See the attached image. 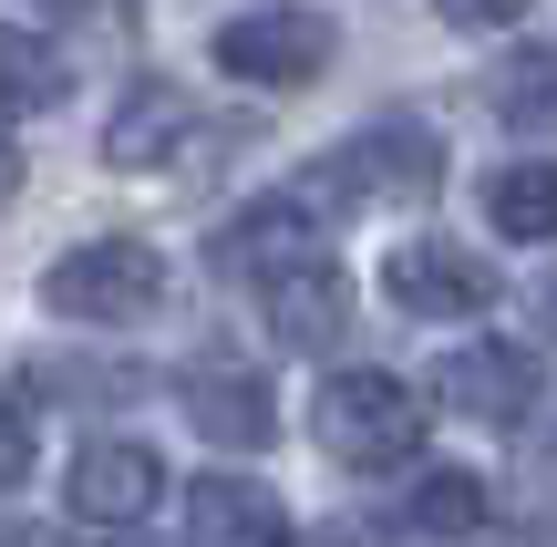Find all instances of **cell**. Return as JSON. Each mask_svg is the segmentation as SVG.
<instances>
[{
    "label": "cell",
    "instance_id": "obj_6",
    "mask_svg": "<svg viewBox=\"0 0 557 547\" xmlns=\"http://www.w3.org/2000/svg\"><path fill=\"white\" fill-rule=\"evenodd\" d=\"M62 496H73L83 527H135V517L165 496V465H156V445H135V434H94V445L73 455V475H62Z\"/></svg>",
    "mask_w": 557,
    "mask_h": 547
},
{
    "label": "cell",
    "instance_id": "obj_14",
    "mask_svg": "<svg viewBox=\"0 0 557 547\" xmlns=\"http://www.w3.org/2000/svg\"><path fill=\"white\" fill-rule=\"evenodd\" d=\"M485 217H496V238H557V156H517L485 176Z\"/></svg>",
    "mask_w": 557,
    "mask_h": 547
},
{
    "label": "cell",
    "instance_id": "obj_24",
    "mask_svg": "<svg viewBox=\"0 0 557 547\" xmlns=\"http://www.w3.org/2000/svg\"><path fill=\"white\" fill-rule=\"evenodd\" d=\"M94 547H145V537H124V527H103V537H94Z\"/></svg>",
    "mask_w": 557,
    "mask_h": 547
},
{
    "label": "cell",
    "instance_id": "obj_17",
    "mask_svg": "<svg viewBox=\"0 0 557 547\" xmlns=\"http://www.w3.org/2000/svg\"><path fill=\"white\" fill-rule=\"evenodd\" d=\"M21 475H32V403L0 393V486H21Z\"/></svg>",
    "mask_w": 557,
    "mask_h": 547
},
{
    "label": "cell",
    "instance_id": "obj_2",
    "mask_svg": "<svg viewBox=\"0 0 557 547\" xmlns=\"http://www.w3.org/2000/svg\"><path fill=\"white\" fill-rule=\"evenodd\" d=\"M41 300L62 321H83V331H135V321L165 310V259L145 238H83V248H62L41 269Z\"/></svg>",
    "mask_w": 557,
    "mask_h": 547
},
{
    "label": "cell",
    "instance_id": "obj_13",
    "mask_svg": "<svg viewBox=\"0 0 557 547\" xmlns=\"http://www.w3.org/2000/svg\"><path fill=\"white\" fill-rule=\"evenodd\" d=\"M62 94H73V62L32 21H0V114H52Z\"/></svg>",
    "mask_w": 557,
    "mask_h": 547
},
{
    "label": "cell",
    "instance_id": "obj_12",
    "mask_svg": "<svg viewBox=\"0 0 557 547\" xmlns=\"http://www.w3.org/2000/svg\"><path fill=\"white\" fill-rule=\"evenodd\" d=\"M269 331H278L289 351H331L341 331H351V279H341L331 259L278 269V279H269Z\"/></svg>",
    "mask_w": 557,
    "mask_h": 547
},
{
    "label": "cell",
    "instance_id": "obj_10",
    "mask_svg": "<svg viewBox=\"0 0 557 547\" xmlns=\"http://www.w3.org/2000/svg\"><path fill=\"white\" fill-rule=\"evenodd\" d=\"M186 537L197 547H289V507H278L259 475H197Z\"/></svg>",
    "mask_w": 557,
    "mask_h": 547
},
{
    "label": "cell",
    "instance_id": "obj_4",
    "mask_svg": "<svg viewBox=\"0 0 557 547\" xmlns=\"http://www.w3.org/2000/svg\"><path fill=\"white\" fill-rule=\"evenodd\" d=\"M382 300L413 310V321H475V310H496V269L455 238H413L382 259Z\"/></svg>",
    "mask_w": 557,
    "mask_h": 547
},
{
    "label": "cell",
    "instance_id": "obj_11",
    "mask_svg": "<svg viewBox=\"0 0 557 547\" xmlns=\"http://www.w3.org/2000/svg\"><path fill=\"white\" fill-rule=\"evenodd\" d=\"M197 103L176 94V83H135V94L114 103V124H103V165H176L186 145H197Z\"/></svg>",
    "mask_w": 557,
    "mask_h": 547
},
{
    "label": "cell",
    "instance_id": "obj_3",
    "mask_svg": "<svg viewBox=\"0 0 557 547\" xmlns=\"http://www.w3.org/2000/svg\"><path fill=\"white\" fill-rule=\"evenodd\" d=\"M310 434L331 465H403L423 445V393L403 372H331L310 403Z\"/></svg>",
    "mask_w": 557,
    "mask_h": 547
},
{
    "label": "cell",
    "instance_id": "obj_20",
    "mask_svg": "<svg viewBox=\"0 0 557 547\" xmlns=\"http://www.w3.org/2000/svg\"><path fill=\"white\" fill-rule=\"evenodd\" d=\"M310 547H382V537H372V527H320Z\"/></svg>",
    "mask_w": 557,
    "mask_h": 547
},
{
    "label": "cell",
    "instance_id": "obj_1",
    "mask_svg": "<svg viewBox=\"0 0 557 547\" xmlns=\"http://www.w3.org/2000/svg\"><path fill=\"white\" fill-rule=\"evenodd\" d=\"M444 186V135L423 114H382L361 124L351 145H331V156L299 176V197L310 207H423Z\"/></svg>",
    "mask_w": 557,
    "mask_h": 547
},
{
    "label": "cell",
    "instance_id": "obj_8",
    "mask_svg": "<svg viewBox=\"0 0 557 547\" xmlns=\"http://www.w3.org/2000/svg\"><path fill=\"white\" fill-rule=\"evenodd\" d=\"M207 259L227 269V279H278V269H299V259H320V207L299 197H259V207H238V217L218 227V248H207Z\"/></svg>",
    "mask_w": 557,
    "mask_h": 547
},
{
    "label": "cell",
    "instance_id": "obj_21",
    "mask_svg": "<svg viewBox=\"0 0 557 547\" xmlns=\"http://www.w3.org/2000/svg\"><path fill=\"white\" fill-rule=\"evenodd\" d=\"M21 197V156H11V135H0V207Z\"/></svg>",
    "mask_w": 557,
    "mask_h": 547
},
{
    "label": "cell",
    "instance_id": "obj_15",
    "mask_svg": "<svg viewBox=\"0 0 557 547\" xmlns=\"http://www.w3.org/2000/svg\"><path fill=\"white\" fill-rule=\"evenodd\" d=\"M496 114L517 135H557V52H517L496 73Z\"/></svg>",
    "mask_w": 557,
    "mask_h": 547
},
{
    "label": "cell",
    "instance_id": "obj_5",
    "mask_svg": "<svg viewBox=\"0 0 557 547\" xmlns=\"http://www.w3.org/2000/svg\"><path fill=\"white\" fill-rule=\"evenodd\" d=\"M218 73H238V83H320L331 73V21L320 11H238V21H218Z\"/></svg>",
    "mask_w": 557,
    "mask_h": 547
},
{
    "label": "cell",
    "instance_id": "obj_22",
    "mask_svg": "<svg viewBox=\"0 0 557 547\" xmlns=\"http://www.w3.org/2000/svg\"><path fill=\"white\" fill-rule=\"evenodd\" d=\"M537 321H547V341H557V279H547V289H537Z\"/></svg>",
    "mask_w": 557,
    "mask_h": 547
},
{
    "label": "cell",
    "instance_id": "obj_9",
    "mask_svg": "<svg viewBox=\"0 0 557 547\" xmlns=\"http://www.w3.org/2000/svg\"><path fill=\"white\" fill-rule=\"evenodd\" d=\"M434 383H444V403H455L465 424H527V413H537V362H527L517 341H465Z\"/></svg>",
    "mask_w": 557,
    "mask_h": 547
},
{
    "label": "cell",
    "instance_id": "obj_16",
    "mask_svg": "<svg viewBox=\"0 0 557 547\" xmlns=\"http://www.w3.org/2000/svg\"><path fill=\"white\" fill-rule=\"evenodd\" d=\"M413 527H423V537H475V527H485V486H475L465 465H434V475L413 486Z\"/></svg>",
    "mask_w": 557,
    "mask_h": 547
},
{
    "label": "cell",
    "instance_id": "obj_18",
    "mask_svg": "<svg viewBox=\"0 0 557 547\" xmlns=\"http://www.w3.org/2000/svg\"><path fill=\"white\" fill-rule=\"evenodd\" d=\"M434 11L455 21V32H506V21H527L537 0H434Z\"/></svg>",
    "mask_w": 557,
    "mask_h": 547
},
{
    "label": "cell",
    "instance_id": "obj_7",
    "mask_svg": "<svg viewBox=\"0 0 557 547\" xmlns=\"http://www.w3.org/2000/svg\"><path fill=\"white\" fill-rule=\"evenodd\" d=\"M176 403H186V424L207 434V445H227V455H259L269 434H278V403H269V383L248 362H186L176 372Z\"/></svg>",
    "mask_w": 557,
    "mask_h": 547
},
{
    "label": "cell",
    "instance_id": "obj_19",
    "mask_svg": "<svg viewBox=\"0 0 557 547\" xmlns=\"http://www.w3.org/2000/svg\"><path fill=\"white\" fill-rule=\"evenodd\" d=\"M41 383H52V393H83V403H94V393H135L145 372H94V362H52Z\"/></svg>",
    "mask_w": 557,
    "mask_h": 547
},
{
    "label": "cell",
    "instance_id": "obj_23",
    "mask_svg": "<svg viewBox=\"0 0 557 547\" xmlns=\"http://www.w3.org/2000/svg\"><path fill=\"white\" fill-rule=\"evenodd\" d=\"M0 547H52V537H32V527H0Z\"/></svg>",
    "mask_w": 557,
    "mask_h": 547
}]
</instances>
